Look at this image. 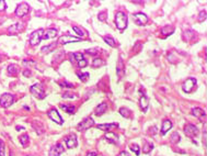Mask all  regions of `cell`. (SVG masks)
<instances>
[{"mask_svg":"<svg viewBox=\"0 0 207 156\" xmlns=\"http://www.w3.org/2000/svg\"><path fill=\"white\" fill-rule=\"evenodd\" d=\"M127 21H128V18L126 16V13L124 12H117L116 16H115V24H116L117 29L119 30H124L126 29L127 26Z\"/></svg>","mask_w":207,"mask_h":156,"instance_id":"6da1fadb","label":"cell"},{"mask_svg":"<svg viewBox=\"0 0 207 156\" xmlns=\"http://www.w3.org/2000/svg\"><path fill=\"white\" fill-rule=\"evenodd\" d=\"M30 91L34 97H36L37 99H44L45 98V92L43 87L40 84H34L33 86H31Z\"/></svg>","mask_w":207,"mask_h":156,"instance_id":"7a4b0ae2","label":"cell"},{"mask_svg":"<svg viewBox=\"0 0 207 156\" xmlns=\"http://www.w3.org/2000/svg\"><path fill=\"white\" fill-rule=\"evenodd\" d=\"M43 33H44V30H43V29H38V30L34 31V32L31 34L30 44L32 45V46H35V45H37L38 43L41 42L42 36H43Z\"/></svg>","mask_w":207,"mask_h":156,"instance_id":"3957f363","label":"cell"},{"mask_svg":"<svg viewBox=\"0 0 207 156\" xmlns=\"http://www.w3.org/2000/svg\"><path fill=\"white\" fill-rule=\"evenodd\" d=\"M196 79L195 78H187L185 82L183 83V86H182V89H183L184 92L186 93H191L192 91L195 89L196 87Z\"/></svg>","mask_w":207,"mask_h":156,"instance_id":"277c9868","label":"cell"},{"mask_svg":"<svg viewBox=\"0 0 207 156\" xmlns=\"http://www.w3.org/2000/svg\"><path fill=\"white\" fill-rule=\"evenodd\" d=\"M14 102V97L11 93H3L0 97V106L3 108H8Z\"/></svg>","mask_w":207,"mask_h":156,"instance_id":"5b68a950","label":"cell"},{"mask_svg":"<svg viewBox=\"0 0 207 156\" xmlns=\"http://www.w3.org/2000/svg\"><path fill=\"white\" fill-rule=\"evenodd\" d=\"M93 125H94V121H93V119H92V118H90V116H88V118L83 119L79 124H78V125H77V130L81 132V131L88 130V129H90L91 126H93Z\"/></svg>","mask_w":207,"mask_h":156,"instance_id":"8992f818","label":"cell"},{"mask_svg":"<svg viewBox=\"0 0 207 156\" xmlns=\"http://www.w3.org/2000/svg\"><path fill=\"white\" fill-rule=\"evenodd\" d=\"M47 116H49V119H51L52 121H54L55 123L59 124V125H61V124L64 123V121H63V119H61V114L58 113V111H57L56 109L49 110V111L47 112Z\"/></svg>","mask_w":207,"mask_h":156,"instance_id":"52a82bcc","label":"cell"},{"mask_svg":"<svg viewBox=\"0 0 207 156\" xmlns=\"http://www.w3.org/2000/svg\"><path fill=\"white\" fill-rule=\"evenodd\" d=\"M184 133H185L186 136L193 139L198 134V129L196 128L194 124H186V125L184 126Z\"/></svg>","mask_w":207,"mask_h":156,"instance_id":"ba28073f","label":"cell"},{"mask_svg":"<svg viewBox=\"0 0 207 156\" xmlns=\"http://www.w3.org/2000/svg\"><path fill=\"white\" fill-rule=\"evenodd\" d=\"M29 11H30V7H29L28 3H20L16 9V16L19 17V18H22V17L26 16Z\"/></svg>","mask_w":207,"mask_h":156,"instance_id":"9c48e42d","label":"cell"},{"mask_svg":"<svg viewBox=\"0 0 207 156\" xmlns=\"http://www.w3.org/2000/svg\"><path fill=\"white\" fill-rule=\"evenodd\" d=\"M134 21H135L136 24L138 26H144L148 22V17L146 16L145 13H142V12H138V13H135L133 16Z\"/></svg>","mask_w":207,"mask_h":156,"instance_id":"30bf717a","label":"cell"},{"mask_svg":"<svg viewBox=\"0 0 207 156\" xmlns=\"http://www.w3.org/2000/svg\"><path fill=\"white\" fill-rule=\"evenodd\" d=\"M65 144L68 149H74V147L78 145L77 136L74 134H70L65 138Z\"/></svg>","mask_w":207,"mask_h":156,"instance_id":"8fae6325","label":"cell"},{"mask_svg":"<svg viewBox=\"0 0 207 156\" xmlns=\"http://www.w3.org/2000/svg\"><path fill=\"white\" fill-rule=\"evenodd\" d=\"M64 153V146L61 143H57L49 149V156H61Z\"/></svg>","mask_w":207,"mask_h":156,"instance_id":"7c38bea8","label":"cell"},{"mask_svg":"<svg viewBox=\"0 0 207 156\" xmlns=\"http://www.w3.org/2000/svg\"><path fill=\"white\" fill-rule=\"evenodd\" d=\"M97 128H98V130H102L105 131V132H113V131L119 128V123L114 122V123H109V124H99Z\"/></svg>","mask_w":207,"mask_h":156,"instance_id":"4fadbf2b","label":"cell"},{"mask_svg":"<svg viewBox=\"0 0 207 156\" xmlns=\"http://www.w3.org/2000/svg\"><path fill=\"white\" fill-rule=\"evenodd\" d=\"M80 40H81L80 37H74L69 34H65V35H63V36L59 37V43H61V44H67V43L79 42Z\"/></svg>","mask_w":207,"mask_h":156,"instance_id":"5bb4252c","label":"cell"},{"mask_svg":"<svg viewBox=\"0 0 207 156\" xmlns=\"http://www.w3.org/2000/svg\"><path fill=\"white\" fill-rule=\"evenodd\" d=\"M192 112H193V116L198 118L200 121H205V119H206V112L203 109H200V108H194V109L192 110Z\"/></svg>","mask_w":207,"mask_h":156,"instance_id":"9a60e30c","label":"cell"},{"mask_svg":"<svg viewBox=\"0 0 207 156\" xmlns=\"http://www.w3.org/2000/svg\"><path fill=\"white\" fill-rule=\"evenodd\" d=\"M56 36H57V30H55V29H47V30L44 31V33H43L42 39L48 40V39H54V37Z\"/></svg>","mask_w":207,"mask_h":156,"instance_id":"2e32d148","label":"cell"},{"mask_svg":"<svg viewBox=\"0 0 207 156\" xmlns=\"http://www.w3.org/2000/svg\"><path fill=\"white\" fill-rule=\"evenodd\" d=\"M171 128H172V122L170 120H164L162 122V126H161V134L162 135L167 134L168 131L170 130Z\"/></svg>","mask_w":207,"mask_h":156,"instance_id":"e0dca14e","label":"cell"},{"mask_svg":"<svg viewBox=\"0 0 207 156\" xmlns=\"http://www.w3.org/2000/svg\"><path fill=\"white\" fill-rule=\"evenodd\" d=\"M139 106L140 108H142V110L144 112L147 111V109H148V106H149V100L148 98H147V96H142L139 99Z\"/></svg>","mask_w":207,"mask_h":156,"instance_id":"ac0fdd59","label":"cell"},{"mask_svg":"<svg viewBox=\"0 0 207 156\" xmlns=\"http://www.w3.org/2000/svg\"><path fill=\"white\" fill-rule=\"evenodd\" d=\"M22 28H23L22 23H14L8 29V32H9L10 34H16V33L20 32V30H21Z\"/></svg>","mask_w":207,"mask_h":156,"instance_id":"d6986e66","label":"cell"},{"mask_svg":"<svg viewBox=\"0 0 207 156\" xmlns=\"http://www.w3.org/2000/svg\"><path fill=\"white\" fill-rule=\"evenodd\" d=\"M106 110H107V103L102 102L96 108V112H94V113H96L97 116H102Z\"/></svg>","mask_w":207,"mask_h":156,"instance_id":"ffe728a7","label":"cell"},{"mask_svg":"<svg viewBox=\"0 0 207 156\" xmlns=\"http://www.w3.org/2000/svg\"><path fill=\"white\" fill-rule=\"evenodd\" d=\"M116 73H117V76L119 77V78H122V77L124 76V74H125V66H124V63L122 59H119V65H117V68H116Z\"/></svg>","mask_w":207,"mask_h":156,"instance_id":"44dd1931","label":"cell"},{"mask_svg":"<svg viewBox=\"0 0 207 156\" xmlns=\"http://www.w3.org/2000/svg\"><path fill=\"white\" fill-rule=\"evenodd\" d=\"M103 40H104L105 43H107L110 46H112V47L116 46V41H115L111 35H104V36H103Z\"/></svg>","mask_w":207,"mask_h":156,"instance_id":"7402d4cb","label":"cell"},{"mask_svg":"<svg viewBox=\"0 0 207 156\" xmlns=\"http://www.w3.org/2000/svg\"><path fill=\"white\" fill-rule=\"evenodd\" d=\"M173 32H174V28H173V26H165L164 28L161 29V33H162L164 36L172 34Z\"/></svg>","mask_w":207,"mask_h":156,"instance_id":"603a6c76","label":"cell"},{"mask_svg":"<svg viewBox=\"0 0 207 156\" xmlns=\"http://www.w3.org/2000/svg\"><path fill=\"white\" fill-rule=\"evenodd\" d=\"M105 139H106L107 142L110 143H116L117 142V135H115L113 132H109L105 135Z\"/></svg>","mask_w":207,"mask_h":156,"instance_id":"cb8c5ba5","label":"cell"},{"mask_svg":"<svg viewBox=\"0 0 207 156\" xmlns=\"http://www.w3.org/2000/svg\"><path fill=\"white\" fill-rule=\"evenodd\" d=\"M19 72V68L16 65H14V64H11V65L8 66V73H9L10 75H12V76H16V74H18Z\"/></svg>","mask_w":207,"mask_h":156,"instance_id":"d4e9b609","label":"cell"},{"mask_svg":"<svg viewBox=\"0 0 207 156\" xmlns=\"http://www.w3.org/2000/svg\"><path fill=\"white\" fill-rule=\"evenodd\" d=\"M29 142H30V140H29V135L28 134H23L20 136V143H21V145L23 147H26L29 145Z\"/></svg>","mask_w":207,"mask_h":156,"instance_id":"484cf974","label":"cell"},{"mask_svg":"<svg viewBox=\"0 0 207 156\" xmlns=\"http://www.w3.org/2000/svg\"><path fill=\"white\" fill-rule=\"evenodd\" d=\"M154 149V145L151 144V143L149 142H145L144 146H142V153L145 154H148L149 152H151V149Z\"/></svg>","mask_w":207,"mask_h":156,"instance_id":"4316f807","label":"cell"},{"mask_svg":"<svg viewBox=\"0 0 207 156\" xmlns=\"http://www.w3.org/2000/svg\"><path fill=\"white\" fill-rule=\"evenodd\" d=\"M61 108L63 110H65L66 112H68V113H74V110H76V108L71 105H61Z\"/></svg>","mask_w":207,"mask_h":156,"instance_id":"83f0119b","label":"cell"},{"mask_svg":"<svg viewBox=\"0 0 207 156\" xmlns=\"http://www.w3.org/2000/svg\"><path fill=\"white\" fill-rule=\"evenodd\" d=\"M119 113H121V116H125V118H129V116H132V112H130V110L127 109V108H121V109H119Z\"/></svg>","mask_w":207,"mask_h":156,"instance_id":"f1b7e54d","label":"cell"},{"mask_svg":"<svg viewBox=\"0 0 207 156\" xmlns=\"http://www.w3.org/2000/svg\"><path fill=\"white\" fill-rule=\"evenodd\" d=\"M56 43H52V44H49V45H47V46H44L42 49V52L43 53H49L51 51H53L54 49L56 47Z\"/></svg>","mask_w":207,"mask_h":156,"instance_id":"f546056e","label":"cell"},{"mask_svg":"<svg viewBox=\"0 0 207 156\" xmlns=\"http://www.w3.org/2000/svg\"><path fill=\"white\" fill-rule=\"evenodd\" d=\"M180 134L178 132H174L172 135H171V143H173V144H177V143L180 142Z\"/></svg>","mask_w":207,"mask_h":156,"instance_id":"4dcf8cb0","label":"cell"},{"mask_svg":"<svg viewBox=\"0 0 207 156\" xmlns=\"http://www.w3.org/2000/svg\"><path fill=\"white\" fill-rule=\"evenodd\" d=\"M72 30H74V32H76L78 35H79L80 39H81L82 36H84V35H86V32H84V31L82 30V29L78 28V26H72Z\"/></svg>","mask_w":207,"mask_h":156,"instance_id":"1f68e13d","label":"cell"},{"mask_svg":"<svg viewBox=\"0 0 207 156\" xmlns=\"http://www.w3.org/2000/svg\"><path fill=\"white\" fill-rule=\"evenodd\" d=\"M103 64H104V62L101 59V58H94L92 62V66L93 67H100V66H102Z\"/></svg>","mask_w":207,"mask_h":156,"instance_id":"d6a6232c","label":"cell"},{"mask_svg":"<svg viewBox=\"0 0 207 156\" xmlns=\"http://www.w3.org/2000/svg\"><path fill=\"white\" fill-rule=\"evenodd\" d=\"M130 149L134 152V153L136 154L137 156H139V154H140V147L138 146L137 144H133V145H130Z\"/></svg>","mask_w":207,"mask_h":156,"instance_id":"836d02e7","label":"cell"},{"mask_svg":"<svg viewBox=\"0 0 207 156\" xmlns=\"http://www.w3.org/2000/svg\"><path fill=\"white\" fill-rule=\"evenodd\" d=\"M197 20H198V22H203V21H205V20H206V11H205V10H204V11H200V12Z\"/></svg>","mask_w":207,"mask_h":156,"instance_id":"e575fe53","label":"cell"},{"mask_svg":"<svg viewBox=\"0 0 207 156\" xmlns=\"http://www.w3.org/2000/svg\"><path fill=\"white\" fill-rule=\"evenodd\" d=\"M98 18H99V20H100V21H105V20L107 19V12L106 11L100 12V13H99V16H98Z\"/></svg>","mask_w":207,"mask_h":156,"instance_id":"d590c367","label":"cell"},{"mask_svg":"<svg viewBox=\"0 0 207 156\" xmlns=\"http://www.w3.org/2000/svg\"><path fill=\"white\" fill-rule=\"evenodd\" d=\"M74 57L76 58V61L77 62H80L81 59H83V54L79 53V52H77V53L74 54Z\"/></svg>","mask_w":207,"mask_h":156,"instance_id":"8d00e7d4","label":"cell"},{"mask_svg":"<svg viewBox=\"0 0 207 156\" xmlns=\"http://www.w3.org/2000/svg\"><path fill=\"white\" fill-rule=\"evenodd\" d=\"M86 53L90 54V55H97V54H99V49H90V50H87Z\"/></svg>","mask_w":207,"mask_h":156,"instance_id":"74e56055","label":"cell"},{"mask_svg":"<svg viewBox=\"0 0 207 156\" xmlns=\"http://www.w3.org/2000/svg\"><path fill=\"white\" fill-rule=\"evenodd\" d=\"M78 76H79V78L82 80V82H86V80L88 79V77H89V73H83V74H78Z\"/></svg>","mask_w":207,"mask_h":156,"instance_id":"f35d334b","label":"cell"},{"mask_svg":"<svg viewBox=\"0 0 207 156\" xmlns=\"http://www.w3.org/2000/svg\"><path fill=\"white\" fill-rule=\"evenodd\" d=\"M0 156H5V143L0 140Z\"/></svg>","mask_w":207,"mask_h":156,"instance_id":"ab89813d","label":"cell"},{"mask_svg":"<svg viewBox=\"0 0 207 156\" xmlns=\"http://www.w3.org/2000/svg\"><path fill=\"white\" fill-rule=\"evenodd\" d=\"M88 65V62H87V59H81L80 62H78V66H79L80 68H83V67H86V66Z\"/></svg>","mask_w":207,"mask_h":156,"instance_id":"60d3db41","label":"cell"},{"mask_svg":"<svg viewBox=\"0 0 207 156\" xmlns=\"http://www.w3.org/2000/svg\"><path fill=\"white\" fill-rule=\"evenodd\" d=\"M23 65L24 66H29V67H30L31 65H35V62L34 61H32V59H24L23 61Z\"/></svg>","mask_w":207,"mask_h":156,"instance_id":"b9f144b4","label":"cell"},{"mask_svg":"<svg viewBox=\"0 0 207 156\" xmlns=\"http://www.w3.org/2000/svg\"><path fill=\"white\" fill-rule=\"evenodd\" d=\"M7 6H6V1L3 0H0V11H5Z\"/></svg>","mask_w":207,"mask_h":156,"instance_id":"7bdbcfd3","label":"cell"},{"mask_svg":"<svg viewBox=\"0 0 207 156\" xmlns=\"http://www.w3.org/2000/svg\"><path fill=\"white\" fill-rule=\"evenodd\" d=\"M74 97V95H71V93H68V92H66V93H64V95H63V98H65V99H72Z\"/></svg>","mask_w":207,"mask_h":156,"instance_id":"ee69618b","label":"cell"},{"mask_svg":"<svg viewBox=\"0 0 207 156\" xmlns=\"http://www.w3.org/2000/svg\"><path fill=\"white\" fill-rule=\"evenodd\" d=\"M61 85H63L61 87H69V88H72V84H69V83H66V82H64V83H61Z\"/></svg>","mask_w":207,"mask_h":156,"instance_id":"f6af8a7d","label":"cell"},{"mask_svg":"<svg viewBox=\"0 0 207 156\" xmlns=\"http://www.w3.org/2000/svg\"><path fill=\"white\" fill-rule=\"evenodd\" d=\"M117 156H129V154H128L127 152H125V151H124V152H121V153H119Z\"/></svg>","mask_w":207,"mask_h":156,"instance_id":"bcb514c9","label":"cell"},{"mask_svg":"<svg viewBox=\"0 0 207 156\" xmlns=\"http://www.w3.org/2000/svg\"><path fill=\"white\" fill-rule=\"evenodd\" d=\"M87 156H97V153L96 152H91V153H89Z\"/></svg>","mask_w":207,"mask_h":156,"instance_id":"7dc6e473","label":"cell"},{"mask_svg":"<svg viewBox=\"0 0 207 156\" xmlns=\"http://www.w3.org/2000/svg\"><path fill=\"white\" fill-rule=\"evenodd\" d=\"M30 75H31L30 70H25V72H24V76H30Z\"/></svg>","mask_w":207,"mask_h":156,"instance_id":"c3c4849f","label":"cell"},{"mask_svg":"<svg viewBox=\"0 0 207 156\" xmlns=\"http://www.w3.org/2000/svg\"><path fill=\"white\" fill-rule=\"evenodd\" d=\"M16 130H18V131H20V130H23V128H22V126H16Z\"/></svg>","mask_w":207,"mask_h":156,"instance_id":"681fc988","label":"cell"},{"mask_svg":"<svg viewBox=\"0 0 207 156\" xmlns=\"http://www.w3.org/2000/svg\"><path fill=\"white\" fill-rule=\"evenodd\" d=\"M0 62H1V56H0Z\"/></svg>","mask_w":207,"mask_h":156,"instance_id":"f907efd6","label":"cell"}]
</instances>
